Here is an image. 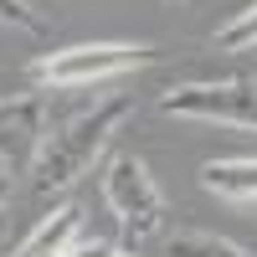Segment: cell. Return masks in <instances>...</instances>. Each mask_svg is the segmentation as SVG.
<instances>
[{"mask_svg": "<svg viewBox=\"0 0 257 257\" xmlns=\"http://www.w3.org/2000/svg\"><path fill=\"white\" fill-rule=\"evenodd\" d=\"M128 118H134V98H103L88 113L67 118L57 134H47V144H41V155L31 165L36 170V190H67L77 175H88L93 160L113 144V134Z\"/></svg>", "mask_w": 257, "mask_h": 257, "instance_id": "obj_1", "label": "cell"}, {"mask_svg": "<svg viewBox=\"0 0 257 257\" xmlns=\"http://www.w3.org/2000/svg\"><path fill=\"white\" fill-rule=\"evenodd\" d=\"M155 62V47H128V41H88V47H67L31 62V77L47 88H93L118 72H134Z\"/></svg>", "mask_w": 257, "mask_h": 257, "instance_id": "obj_2", "label": "cell"}, {"mask_svg": "<svg viewBox=\"0 0 257 257\" xmlns=\"http://www.w3.org/2000/svg\"><path fill=\"white\" fill-rule=\"evenodd\" d=\"M103 201L113 206L123 237H155L165 226V196L139 155H113L103 170Z\"/></svg>", "mask_w": 257, "mask_h": 257, "instance_id": "obj_3", "label": "cell"}, {"mask_svg": "<svg viewBox=\"0 0 257 257\" xmlns=\"http://www.w3.org/2000/svg\"><path fill=\"white\" fill-rule=\"evenodd\" d=\"M165 113L175 118H211V123H237L257 128V77H231V82H185L160 98Z\"/></svg>", "mask_w": 257, "mask_h": 257, "instance_id": "obj_4", "label": "cell"}, {"mask_svg": "<svg viewBox=\"0 0 257 257\" xmlns=\"http://www.w3.org/2000/svg\"><path fill=\"white\" fill-rule=\"evenodd\" d=\"M47 144V98H0V165L31 170Z\"/></svg>", "mask_w": 257, "mask_h": 257, "instance_id": "obj_5", "label": "cell"}, {"mask_svg": "<svg viewBox=\"0 0 257 257\" xmlns=\"http://www.w3.org/2000/svg\"><path fill=\"white\" fill-rule=\"evenodd\" d=\"M77 226H82V211H77V206H57L52 216L16 247V257H67V252H72V237H77Z\"/></svg>", "mask_w": 257, "mask_h": 257, "instance_id": "obj_6", "label": "cell"}, {"mask_svg": "<svg viewBox=\"0 0 257 257\" xmlns=\"http://www.w3.org/2000/svg\"><path fill=\"white\" fill-rule=\"evenodd\" d=\"M201 190L221 201H257V160H211L201 170Z\"/></svg>", "mask_w": 257, "mask_h": 257, "instance_id": "obj_7", "label": "cell"}, {"mask_svg": "<svg viewBox=\"0 0 257 257\" xmlns=\"http://www.w3.org/2000/svg\"><path fill=\"white\" fill-rule=\"evenodd\" d=\"M170 257H252V252H242L226 237H211V231H180L170 237Z\"/></svg>", "mask_w": 257, "mask_h": 257, "instance_id": "obj_8", "label": "cell"}, {"mask_svg": "<svg viewBox=\"0 0 257 257\" xmlns=\"http://www.w3.org/2000/svg\"><path fill=\"white\" fill-rule=\"evenodd\" d=\"M247 47H257V6H247L231 26L216 31V52H247Z\"/></svg>", "mask_w": 257, "mask_h": 257, "instance_id": "obj_9", "label": "cell"}, {"mask_svg": "<svg viewBox=\"0 0 257 257\" xmlns=\"http://www.w3.org/2000/svg\"><path fill=\"white\" fill-rule=\"evenodd\" d=\"M0 26H11V31H26V36H41L47 31V21H41L26 0H0Z\"/></svg>", "mask_w": 257, "mask_h": 257, "instance_id": "obj_10", "label": "cell"}, {"mask_svg": "<svg viewBox=\"0 0 257 257\" xmlns=\"http://www.w3.org/2000/svg\"><path fill=\"white\" fill-rule=\"evenodd\" d=\"M118 252V242H108V237H93V242H82V247H72L67 257H113Z\"/></svg>", "mask_w": 257, "mask_h": 257, "instance_id": "obj_11", "label": "cell"}, {"mask_svg": "<svg viewBox=\"0 0 257 257\" xmlns=\"http://www.w3.org/2000/svg\"><path fill=\"white\" fill-rule=\"evenodd\" d=\"M11 252V216H0V257Z\"/></svg>", "mask_w": 257, "mask_h": 257, "instance_id": "obj_12", "label": "cell"}, {"mask_svg": "<svg viewBox=\"0 0 257 257\" xmlns=\"http://www.w3.org/2000/svg\"><path fill=\"white\" fill-rule=\"evenodd\" d=\"M11 201V175H0V206Z\"/></svg>", "mask_w": 257, "mask_h": 257, "instance_id": "obj_13", "label": "cell"}, {"mask_svg": "<svg viewBox=\"0 0 257 257\" xmlns=\"http://www.w3.org/2000/svg\"><path fill=\"white\" fill-rule=\"evenodd\" d=\"M113 257H128V252H123V247H118V252H113Z\"/></svg>", "mask_w": 257, "mask_h": 257, "instance_id": "obj_14", "label": "cell"}]
</instances>
